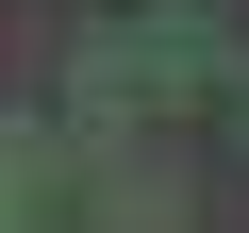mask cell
Returning <instances> with one entry per match:
<instances>
[{
  "label": "cell",
  "mask_w": 249,
  "mask_h": 233,
  "mask_svg": "<svg viewBox=\"0 0 249 233\" xmlns=\"http://www.w3.org/2000/svg\"><path fill=\"white\" fill-rule=\"evenodd\" d=\"M17 183H50V134H34V116H0V233H17Z\"/></svg>",
  "instance_id": "obj_1"
}]
</instances>
